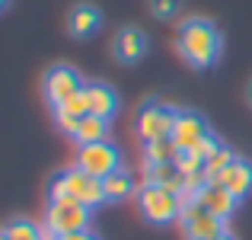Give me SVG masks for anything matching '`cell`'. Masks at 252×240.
<instances>
[{"instance_id":"9c48e42d","label":"cell","mask_w":252,"mask_h":240,"mask_svg":"<svg viewBox=\"0 0 252 240\" xmlns=\"http://www.w3.org/2000/svg\"><path fill=\"white\" fill-rule=\"evenodd\" d=\"M208 135H211V128H208V122H204V116H198V112H191V109H179L176 112V125H172L169 138L179 144V151H191Z\"/></svg>"},{"instance_id":"30bf717a","label":"cell","mask_w":252,"mask_h":240,"mask_svg":"<svg viewBox=\"0 0 252 240\" xmlns=\"http://www.w3.org/2000/svg\"><path fill=\"white\" fill-rule=\"evenodd\" d=\"M112 55L118 64H137L147 55V36L137 26H122L112 39Z\"/></svg>"},{"instance_id":"5bb4252c","label":"cell","mask_w":252,"mask_h":240,"mask_svg":"<svg viewBox=\"0 0 252 240\" xmlns=\"http://www.w3.org/2000/svg\"><path fill=\"white\" fill-rule=\"evenodd\" d=\"M99 26H102V13H99L93 3H77L74 10L67 13V32H70L74 39H90V36H96Z\"/></svg>"},{"instance_id":"2e32d148","label":"cell","mask_w":252,"mask_h":240,"mask_svg":"<svg viewBox=\"0 0 252 240\" xmlns=\"http://www.w3.org/2000/svg\"><path fill=\"white\" fill-rule=\"evenodd\" d=\"M144 183H157V186H166V189L185 196V173L172 163H144Z\"/></svg>"},{"instance_id":"44dd1931","label":"cell","mask_w":252,"mask_h":240,"mask_svg":"<svg viewBox=\"0 0 252 240\" xmlns=\"http://www.w3.org/2000/svg\"><path fill=\"white\" fill-rule=\"evenodd\" d=\"M233 160H236V154L227 148V144H220V148H217L214 154L204 160V179H217V176H220V173L227 170L230 163H233Z\"/></svg>"},{"instance_id":"7402d4cb","label":"cell","mask_w":252,"mask_h":240,"mask_svg":"<svg viewBox=\"0 0 252 240\" xmlns=\"http://www.w3.org/2000/svg\"><path fill=\"white\" fill-rule=\"evenodd\" d=\"M176 166L185 173V176H198V173L204 176V160L198 157L195 151H179V157H176Z\"/></svg>"},{"instance_id":"e0dca14e","label":"cell","mask_w":252,"mask_h":240,"mask_svg":"<svg viewBox=\"0 0 252 240\" xmlns=\"http://www.w3.org/2000/svg\"><path fill=\"white\" fill-rule=\"evenodd\" d=\"M102 189H105V202H125V199L137 196L141 186L134 183V176L128 170H115L112 176L102 179Z\"/></svg>"},{"instance_id":"5b68a950","label":"cell","mask_w":252,"mask_h":240,"mask_svg":"<svg viewBox=\"0 0 252 240\" xmlns=\"http://www.w3.org/2000/svg\"><path fill=\"white\" fill-rule=\"evenodd\" d=\"M176 112L179 109H172L163 99H147L134 116V131H137V138H141V144L157 141V138H169L172 125H176Z\"/></svg>"},{"instance_id":"ffe728a7","label":"cell","mask_w":252,"mask_h":240,"mask_svg":"<svg viewBox=\"0 0 252 240\" xmlns=\"http://www.w3.org/2000/svg\"><path fill=\"white\" fill-rule=\"evenodd\" d=\"M0 231H3L6 240H48V231L38 228L29 218H13V221H6Z\"/></svg>"},{"instance_id":"484cf974","label":"cell","mask_w":252,"mask_h":240,"mask_svg":"<svg viewBox=\"0 0 252 240\" xmlns=\"http://www.w3.org/2000/svg\"><path fill=\"white\" fill-rule=\"evenodd\" d=\"M246 99H249V106H252V80H249V86H246Z\"/></svg>"},{"instance_id":"3957f363","label":"cell","mask_w":252,"mask_h":240,"mask_svg":"<svg viewBox=\"0 0 252 240\" xmlns=\"http://www.w3.org/2000/svg\"><path fill=\"white\" fill-rule=\"evenodd\" d=\"M182 202L185 199L179 192L166 189V186H157V183H141V189H137V211L144 215L147 224H157V228H166V224L179 221Z\"/></svg>"},{"instance_id":"7c38bea8","label":"cell","mask_w":252,"mask_h":240,"mask_svg":"<svg viewBox=\"0 0 252 240\" xmlns=\"http://www.w3.org/2000/svg\"><path fill=\"white\" fill-rule=\"evenodd\" d=\"M214 183H220L223 189H230V192H233V196L243 202V199L252 192V163H249V160H243V157H236L233 163H230L227 170H223L220 176L214 179Z\"/></svg>"},{"instance_id":"cb8c5ba5","label":"cell","mask_w":252,"mask_h":240,"mask_svg":"<svg viewBox=\"0 0 252 240\" xmlns=\"http://www.w3.org/2000/svg\"><path fill=\"white\" fill-rule=\"evenodd\" d=\"M217 148H220V141H217L214 135H208V138H204V141H198V144H195V148H191V151H195V154L201 157V160H208V157L214 154Z\"/></svg>"},{"instance_id":"4fadbf2b","label":"cell","mask_w":252,"mask_h":240,"mask_svg":"<svg viewBox=\"0 0 252 240\" xmlns=\"http://www.w3.org/2000/svg\"><path fill=\"white\" fill-rule=\"evenodd\" d=\"M86 90V99H90V112L93 116H99V119H115V112H118V93L112 90L109 83H102V80H93V83H86L83 86Z\"/></svg>"},{"instance_id":"6da1fadb","label":"cell","mask_w":252,"mask_h":240,"mask_svg":"<svg viewBox=\"0 0 252 240\" xmlns=\"http://www.w3.org/2000/svg\"><path fill=\"white\" fill-rule=\"evenodd\" d=\"M176 48L191 68L201 71V68L217 64V58H220V51H223V36L211 19L189 16L176 32Z\"/></svg>"},{"instance_id":"8fae6325","label":"cell","mask_w":252,"mask_h":240,"mask_svg":"<svg viewBox=\"0 0 252 240\" xmlns=\"http://www.w3.org/2000/svg\"><path fill=\"white\" fill-rule=\"evenodd\" d=\"M195 202L201 205L204 211H211V215H217V218H223L227 221L230 215L236 211V205H240V199L233 196L230 189H223L220 183H214V179H208V183L201 186V189L195 192Z\"/></svg>"},{"instance_id":"52a82bcc","label":"cell","mask_w":252,"mask_h":240,"mask_svg":"<svg viewBox=\"0 0 252 240\" xmlns=\"http://www.w3.org/2000/svg\"><path fill=\"white\" fill-rule=\"evenodd\" d=\"M179 224H182L185 237L189 240H214L220 234H227V221L211 211H204L195 199H185L182 202V215H179Z\"/></svg>"},{"instance_id":"83f0119b","label":"cell","mask_w":252,"mask_h":240,"mask_svg":"<svg viewBox=\"0 0 252 240\" xmlns=\"http://www.w3.org/2000/svg\"><path fill=\"white\" fill-rule=\"evenodd\" d=\"M6 3H10V0H0V13H3V10H6Z\"/></svg>"},{"instance_id":"ac0fdd59","label":"cell","mask_w":252,"mask_h":240,"mask_svg":"<svg viewBox=\"0 0 252 240\" xmlns=\"http://www.w3.org/2000/svg\"><path fill=\"white\" fill-rule=\"evenodd\" d=\"M74 141L77 144H93V141H109V119H99V116H83V122L77 125L74 131Z\"/></svg>"},{"instance_id":"7a4b0ae2","label":"cell","mask_w":252,"mask_h":240,"mask_svg":"<svg viewBox=\"0 0 252 240\" xmlns=\"http://www.w3.org/2000/svg\"><path fill=\"white\" fill-rule=\"evenodd\" d=\"M48 199H77L86 208H99L105 202V189H102V179L90 176L86 170L74 163L67 170L55 173V179L48 186Z\"/></svg>"},{"instance_id":"603a6c76","label":"cell","mask_w":252,"mask_h":240,"mask_svg":"<svg viewBox=\"0 0 252 240\" xmlns=\"http://www.w3.org/2000/svg\"><path fill=\"white\" fill-rule=\"evenodd\" d=\"M182 6V0H150V13L157 19H172Z\"/></svg>"},{"instance_id":"9a60e30c","label":"cell","mask_w":252,"mask_h":240,"mask_svg":"<svg viewBox=\"0 0 252 240\" xmlns=\"http://www.w3.org/2000/svg\"><path fill=\"white\" fill-rule=\"evenodd\" d=\"M83 116H90V99H86V90H80L77 96H70L64 106H58V109H55L58 128H61L64 135H70V138H74L77 125L83 122Z\"/></svg>"},{"instance_id":"ba28073f","label":"cell","mask_w":252,"mask_h":240,"mask_svg":"<svg viewBox=\"0 0 252 240\" xmlns=\"http://www.w3.org/2000/svg\"><path fill=\"white\" fill-rule=\"evenodd\" d=\"M83 86H86V80L77 74L70 64H55V68H48V71H45V80H42L45 103H48L51 109L64 106L70 96H77Z\"/></svg>"},{"instance_id":"d4e9b609","label":"cell","mask_w":252,"mask_h":240,"mask_svg":"<svg viewBox=\"0 0 252 240\" xmlns=\"http://www.w3.org/2000/svg\"><path fill=\"white\" fill-rule=\"evenodd\" d=\"M55 240H99V237L93 234V231H74V234H61Z\"/></svg>"},{"instance_id":"8992f818","label":"cell","mask_w":252,"mask_h":240,"mask_svg":"<svg viewBox=\"0 0 252 240\" xmlns=\"http://www.w3.org/2000/svg\"><path fill=\"white\" fill-rule=\"evenodd\" d=\"M77 166L86 170L90 176L105 179L115 170H122V151L112 141H93V144H77Z\"/></svg>"},{"instance_id":"277c9868","label":"cell","mask_w":252,"mask_h":240,"mask_svg":"<svg viewBox=\"0 0 252 240\" xmlns=\"http://www.w3.org/2000/svg\"><path fill=\"white\" fill-rule=\"evenodd\" d=\"M90 221H93V208L80 205L77 199H48L42 228L48 234L61 237V234H74V231H90Z\"/></svg>"},{"instance_id":"d6986e66","label":"cell","mask_w":252,"mask_h":240,"mask_svg":"<svg viewBox=\"0 0 252 240\" xmlns=\"http://www.w3.org/2000/svg\"><path fill=\"white\" fill-rule=\"evenodd\" d=\"M144 163H172L179 157V144L172 138H157V141H144L141 144Z\"/></svg>"},{"instance_id":"4316f807","label":"cell","mask_w":252,"mask_h":240,"mask_svg":"<svg viewBox=\"0 0 252 240\" xmlns=\"http://www.w3.org/2000/svg\"><path fill=\"white\" fill-rule=\"evenodd\" d=\"M214 240H236V237H233V234L227 231V234H220V237H214Z\"/></svg>"}]
</instances>
